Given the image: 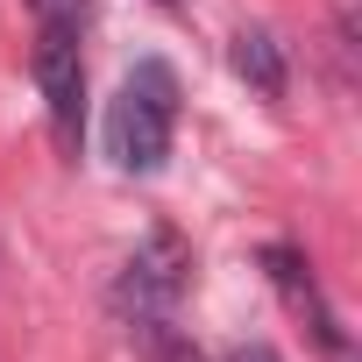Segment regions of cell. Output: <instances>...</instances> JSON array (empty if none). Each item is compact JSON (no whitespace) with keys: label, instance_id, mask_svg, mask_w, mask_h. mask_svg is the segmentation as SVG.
I'll use <instances>...</instances> for the list:
<instances>
[{"label":"cell","instance_id":"cell-1","mask_svg":"<svg viewBox=\"0 0 362 362\" xmlns=\"http://www.w3.org/2000/svg\"><path fill=\"white\" fill-rule=\"evenodd\" d=\"M170 135H177V71L163 57H142L107 107V149L128 177H149L170 156Z\"/></svg>","mask_w":362,"mask_h":362},{"label":"cell","instance_id":"cell-2","mask_svg":"<svg viewBox=\"0 0 362 362\" xmlns=\"http://www.w3.org/2000/svg\"><path fill=\"white\" fill-rule=\"evenodd\" d=\"M185 270H192V249L177 242V228H149V235L135 242V256L121 263V284H114L121 320H128L135 334L156 327V320H170L177 291H185Z\"/></svg>","mask_w":362,"mask_h":362},{"label":"cell","instance_id":"cell-3","mask_svg":"<svg viewBox=\"0 0 362 362\" xmlns=\"http://www.w3.org/2000/svg\"><path fill=\"white\" fill-rule=\"evenodd\" d=\"M36 86L50 107V128L64 149H78V114H86V64H78V29H36Z\"/></svg>","mask_w":362,"mask_h":362},{"label":"cell","instance_id":"cell-4","mask_svg":"<svg viewBox=\"0 0 362 362\" xmlns=\"http://www.w3.org/2000/svg\"><path fill=\"white\" fill-rule=\"evenodd\" d=\"M263 270H270V284L284 291V305L305 320V334H313L327 355H341V327H334V305L320 298V284H313L305 256H298V249H263Z\"/></svg>","mask_w":362,"mask_h":362},{"label":"cell","instance_id":"cell-5","mask_svg":"<svg viewBox=\"0 0 362 362\" xmlns=\"http://www.w3.org/2000/svg\"><path fill=\"white\" fill-rule=\"evenodd\" d=\"M228 57H235V71H242L263 100H284V43H277L270 29H242Z\"/></svg>","mask_w":362,"mask_h":362},{"label":"cell","instance_id":"cell-6","mask_svg":"<svg viewBox=\"0 0 362 362\" xmlns=\"http://www.w3.org/2000/svg\"><path fill=\"white\" fill-rule=\"evenodd\" d=\"M142 348H149V362H206L185 334H170V320H156V327H142Z\"/></svg>","mask_w":362,"mask_h":362},{"label":"cell","instance_id":"cell-7","mask_svg":"<svg viewBox=\"0 0 362 362\" xmlns=\"http://www.w3.org/2000/svg\"><path fill=\"white\" fill-rule=\"evenodd\" d=\"M29 15H36V29H78L86 0H29Z\"/></svg>","mask_w":362,"mask_h":362},{"label":"cell","instance_id":"cell-8","mask_svg":"<svg viewBox=\"0 0 362 362\" xmlns=\"http://www.w3.org/2000/svg\"><path fill=\"white\" fill-rule=\"evenodd\" d=\"M235 362H277V355H270V348H249V341H242V348H235Z\"/></svg>","mask_w":362,"mask_h":362}]
</instances>
